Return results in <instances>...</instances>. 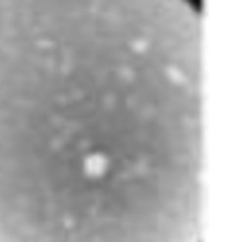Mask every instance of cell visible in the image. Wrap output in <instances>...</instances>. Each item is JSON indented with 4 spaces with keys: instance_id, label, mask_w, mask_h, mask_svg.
Here are the masks:
<instances>
[{
    "instance_id": "1",
    "label": "cell",
    "mask_w": 252,
    "mask_h": 242,
    "mask_svg": "<svg viewBox=\"0 0 252 242\" xmlns=\"http://www.w3.org/2000/svg\"><path fill=\"white\" fill-rule=\"evenodd\" d=\"M201 134L189 0H0V242H201Z\"/></svg>"
}]
</instances>
